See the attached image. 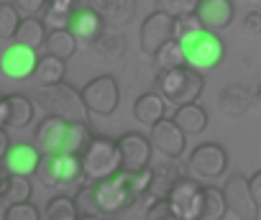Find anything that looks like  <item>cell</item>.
Wrapping results in <instances>:
<instances>
[{
	"label": "cell",
	"mask_w": 261,
	"mask_h": 220,
	"mask_svg": "<svg viewBox=\"0 0 261 220\" xmlns=\"http://www.w3.org/2000/svg\"><path fill=\"white\" fill-rule=\"evenodd\" d=\"M185 136H200L205 128H207V110L197 102H190V105H179L174 110V118H172Z\"/></svg>",
	"instance_id": "44dd1931"
},
{
	"label": "cell",
	"mask_w": 261,
	"mask_h": 220,
	"mask_svg": "<svg viewBox=\"0 0 261 220\" xmlns=\"http://www.w3.org/2000/svg\"><path fill=\"white\" fill-rule=\"evenodd\" d=\"M36 64H39L36 51L29 49V46H21V44H13L11 49L3 51V57H0V69H3V74L11 77V79H29V77H34Z\"/></svg>",
	"instance_id": "4fadbf2b"
},
{
	"label": "cell",
	"mask_w": 261,
	"mask_h": 220,
	"mask_svg": "<svg viewBox=\"0 0 261 220\" xmlns=\"http://www.w3.org/2000/svg\"><path fill=\"white\" fill-rule=\"evenodd\" d=\"M179 177H182V174L177 172L174 164H159V167H154V182H151V192H149V197H151V200L167 197L169 189L174 187V182H177Z\"/></svg>",
	"instance_id": "f546056e"
},
{
	"label": "cell",
	"mask_w": 261,
	"mask_h": 220,
	"mask_svg": "<svg viewBox=\"0 0 261 220\" xmlns=\"http://www.w3.org/2000/svg\"><path fill=\"white\" fill-rule=\"evenodd\" d=\"M34 195V187H31V177H21V174H8V182H6V189H3V200L8 207L11 205H21V202H29Z\"/></svg>",
	"instance_id": "f1b7e54d"
},
{
	"label": "cell",
	"mask_w": 261,
	"mask_h": 220,
	"mask_svg": "<svg viewBox=\"0 0 261 220\" xmlns=\"http://www.w3.org/2000/svg\"><path fill=\"white\" fill-rule=\"evenodd\" d=\"M185 64H187V49H185L177 39H172L169 44H164V46L154 54V67H156L159 72L182 69Z\"/></svg>",
	"instance_id": "484cf974"
},
{
	"label": "cell",
	"mask_w": 261,
	"mask_h": 220,
	"mask_svg": "<svg viewBox=\"0 0 261 220\" xmlns=\"http://www.w3.org/2000/svg\"><path fill=\"white\" fill-rule=\"evenodd\" d=\"M11 3L16 6V11H18L23 18H41L49 0H11Z\"/></svg>",
	"instance_id": "f35d334b"
},
{
	"label": "cell",
	"mask_w": 261,
	"mask_h": 220,
	"mask_svg": "<svg viewBox=\"0 0 261 220\" xmlns=\"http://www.w3.org/2000/svg\"><path fill=\"white\" fill-rule=\"evenodd\" d=\"M36 102L41 105V110H46V116L64 118L67 123L85 121V116H90L85 102H82V92H77L67 82H59V85H51V87H41Z\"/></svg>",
	"instance_id": "3957f363"
},
{
	"label": "cell",
	"mask_w": 261,
	"mask_h": 220,
	"mask_svg": "<svg viewBox=\"0 0 261 220\" xmlns=\"http://www.w3.org/2000/svg\"><path fill=\"white\" fill-rule=\"evenodd\" d=\"M125 49H128L125 36L118 34V31H105V34L90 46L92 57H95L97 62H105V64H115V62H120L123 54H125Z\"/></svg>",
	"instance_id": "ffe728a7"
},
{
	"label": "cell",
	"mask_w": 261,
	"mask_h": 220,
	"mask_svg": "<svg viewBox=\"0 0 261 220\" xmlns=\"http://www.w3.org/2000/svg\"><path fill=\"white\" fill-rule=\"evenodd\" d=\"M59 172H62V187H69V184H77L80 179H85L82 159L74 154H59Z\"/></svg>",
	"instance_id": "8d00e7d4"
},
{
	"label": "cell",
	"mask_w": 261,
	"mask_h": 220,
	"mask_svg": "<svg viewBox=\"0 0 261 220\" xmlns=\"http://www.w3.org/2000/svg\"><path fill=\"white\" fill-rule=\"evenodd\" d=\"M39 179L44 187H62V172H59V154H49V156H41V164L36 169Z\"/></svg>",
	"instance_id": "836d02e7"
},
{
	"label": "cell",
	"mask_w": 261,
	"mask_h": 220,
	"mask_svg": "<svg viewBox=\"0 0 261 220\" xmlns=\"http://www.w3.org/2000/svg\"><path fill=\"white\" fill-rule=\"evenodd\" d=\"M77 217H80V212H77L74 197L59 195L46 205V220H77Z\"/></svg>",
	"instance_id": "d6a6232c"
},
{
	"label": "cell",
	"mask_w": 261,
	"mask_h": 220,
	"mask_svg": "<svg viewBox=\"0 0 261 220\" xmlns=\"http://www.w3.org/2000/svg\"><path fill=\"white\" fill-rule=\"evenodd\" d=\"M248 184H251V192H253V197H256V205H258V210H261V169L248 179Z\"/></svg>",
	"instance_id": "7bdbcfd3"
},
{
	"label": "cell",
	"mask_w": 261,
	"mask_h": 220,
	"mask_svg": "<svg viewBox=\"0 0 261 220\" xmlns=\"http://www.w3.org/2000/svg\"><path fill=\"white\" fill-rule=\"evenodd\" d=\"M202 90H205V79H202V72L197 69L182 67V69H167L156 74V92L167 102H174L177 107L197 102Z\"/></svg>",
	"instance_id": "7a4b0ae2"
},
{
	"label": "cell",
	"mask_w": 261,
	"mask_h": 220,
	"mask_svg": "<svg viewBox=\"0 0 261 220\" xmlns=\"http://www.w3.org/2000/svg\"><path fill=\"white\" fill-rule=\"evenodd\" d=\"M46 36H49V29L44 26L41 18H23L21 26H18V31H16V39H13V41L36 51L39 46L46 44Z\"/></svg>",
	"instance_id": "cb8c5ba5"
},
{
	"label": "cell",
	"mask_w": 261,
	"mask_h": 220,
	"mask_svg": "<svg viewBox=\"0 0 261 220\" xmlns=\"http://www.w3.org/2000/svg\"><path fill=\"white\" fill-rule=\"evenodd\" d=\"M39 164H41V151L36 146H31V144L11 146V151H8V156L3 161V167H6L8 174H21V177L36 174Z\"/></svg>",
	"instance_id": "2e32d148"
},
{
	"label": "cell",
	"mask_w": 261,
	"mask_h": 220,
	"mask_svg": "<svg viewBox=\"0 0 261 220\" xmlns=\"http://www.w3.org/2000/svg\"><path fill=\"white\" fill-rule=\"evenodd\" d=\"M92 131L87 126V121H72L67 126V136H64V149L62 154H74V156H82L85 149L92 144Z\"/></svg>",
	"instance_id": "d4e9b609"
},
{
	"label": "cell",
	"mask_w": 261,
	"mask_h": 220,
	"mask_svg": "<svg viewBox=\"0 0 261 220\" xmlns=\"http://www.w3.org/2000/svg\"><path fill=\"white\" fill-rule=\"evenodd\" d=\"M69 31L74 34V39L80 44H87L92 46L102 34H105V18L95 11V8H77L72 21H69Z\"/></svg>",
	"instance_id": "9a60e30c"
},
{
	"label": "cell",
	"mask_w": 261,
	"mask_h": 220,
	"mask_svg": "<svg viewBox=\"0 0 261 220\" xmlns=\"http://www.w3.org/2000/svg\"><path fill=\"white\" fill-rule=\"evenodd\" d=\"M174 215L172 205L167 197H159V200H151L149 207H146V220H169Z\"/></svg>",
	"instance_id": "60d3db41"
},
{
	"label": "cell",
	"mask_w": 261,
	"mask_h": 220,
	"mask_svg": "<svg viewBox=\"0 0 261 220\" xmlns=\"http://www.w3.org/2000/svg\"><path fill=\"white\" fill-rule=\"evenodd\" d=\"M200 6H202V0H156V11H162L172 18L192 16L200 11Z\"/></svg>",
	"instance_id": "d590c367"
},
{
	"label": "cell",
	"mask_w": 261,
	"mask_h": 220,
	"mask_svg": "<svg viewBox=\"0 0 261 220\" xmlns=\"http://www.w3.org/2000/svg\"><path fill=\"white\" fill-rule=\"evenodd\" d=\"M34 121V102L26 95H8V128H26Z\"/></svg>",
	"instance_id": "4316f807"
},
{
	"label": "cell",
	"mask_w": 261,
	"mask_h": 220,
	"mask_svg": "<svg viewBox=\"0 0 261 220\" xmlns=\"http://www.w3.org/2000/svg\"><path fill=\"white\" fill-rule=\"evenodd\" d=\"M174 39V18L162 13V11H154L144 18L141 23V31H139V41H141V51L154 57L164 44H169Z\"/></svg>",
	"instance_id": "9c48e42d"
},
{
	"label": "cell",
	"mask_w": 261,
	"mask_h": 220,
	"mask_svg": "<svg viewBox=\"0 0 261 220\" xmlns=\"http://www.w3.org/2000/svg\"><path fill=\"white\" fill-rule=\"evenodd\" d=\"M185 49H187V64L192 69H197V72H207V69L218 67L220 59L225 57V44L213 31H205L202 36H197Z\"/></svg>",
	"instance_id": "30bf717a"
},
{
	"label": "cell",
	"mask_w": 261,
	"mask_h": 220,
	"mask_svg": "<svg viewBox=\"0 0 261 220\" xmlns=\"http://www.w3.org/2000/svg\"><path fill=\"white\" fill-rule=\"evenodd\" d=\"M64 74H67V62L59 59V57H41L39 64H36V72H34V79L41 85V87H51V85H59L64 82Z\"/></svg>",
	"instance_id": "7402d4cb"
},
{
	"label": "cell",
	"mask_w": 261,
	"mask_h": 220,
	"mask_svg": "<svg viewBox=\"0 0 261 220\" xmlns=\"http://www.w3.org/2000/svg\"><path fill=\"white\" fill-rule=\"evenodd\" d=\"M169 220H182V217H177V215H172V217H169Z\"/></svg>",
	"instance_id": "816d5d0a"
},
{
	"label": "cell",
	"mask_w": 261,
	"mask_h": 220,
	"mask_svg": "<svg viewBox=\"0 0 261 220\" xmlns=\"http://www.w3.org/2000/svg\"><path fill=\"white\" fill-rule=\"evenodd\" d=\"M149 141H151L154 151H159L164 159H179L182 151H185V146H187V136H185L182 128H179L174 121H169V118H164V121H159L156 126H151Z\"/></svg>",
	"instance_id": "7c38bea8"
},
{
	"label": "cell",
	"mask_w": 261,
	"mask_h": 220,
	"mask_svg": "<svg viewBox=\"0 0 261 220\" xmlns=\"http://www.w3.org/2000/svg\"><path fill=\"white\" fill-rule=\"evenodd\" d=\"M251 100H253V107H256V110H261V82L251 90Z\"/></svg>",
	"instance_id": "bcb514c9"
},
{
	"label": "cell",
	"mask_w": 261,
	"mask_h": 220,
	"mask_svg": "<svg viewBox=\"0 0 261 220\" xmlns=\"http://www.w3.org/2000/svg\"><path fill=\"white\" fill-rule=\"evenodd\" d=\"M108 220H113V217H108Z\"/></svg>",
	"instance_id": "f5cc1de1"
},
{
	"label": "cell",
	"mask_w": 261,
	"mask_h": 220,
	"mask_svg": "<svg viewBox=\"0 0 261 220\" xmlns=\"http://www.w3.org/2000/svg\"><path fill=\"white\" fill-rule=\"evenodd\" d=\"M202 34H205V26H202V21H200L197 13L174 18V39H177L182 46L192 44V41H195L197 36H202Z\"/></svg>",
	"instance_id": "1f68e13d"
},
{
	"label": "cell",
	"mask_w": 261,
	"mask_h": 220,
	"mask_svg": "<svg viewBox=\"0 0 261 220\" xmlns=\"http://www.w3.org/2000/svg\"><path fill=\"white\" fill-rule=\"evenodd\" d=\"M77 220H102V217H97V215H80Z\"/></svg>",
	"instance_id": "681fc988"
},
{
	"label": "cell",
	"mask_w": 261,
	"mask_h": 220,
	"mask_svg": "<svg viewBox=\"0 0 261 220\" xmlns=\"http://www.w3.org/2000/svg\"><path fill=\"white\" fill-rule=\"evenodd\" d=\"M90 8H95L102 18L113 23H125L134 16L136 0H90Z\"/></svg>",
	"instance_id": "603a6c76"
},
{
	"label": "cell",
	"mask_w": 261,
	"mask_h": 220,
	"mask_svg": "<svg viewBox=\"0 0 261 220\" xmlns=\"http://www.w3.org/2000/svg\"><path fill=\"white\" fill-rule=\"evenodd\" d=\"M6 220H41V212L31 202H21V205H11L8 207Z\"/></svg>",
	"instance_id": "ab89813d"
},
{
	"label": "cell",
	"mask_w": 261,
	"mask_h": 220,
	"mask_svg": "<svg viewBox=\"0 0 261 220\" xmlns=\"http://www.w3.org/2000/svg\"><path fill=\"white\" fill-rule=\"evenodd\" d=\"M6 212H8V205L0 200V220H6Z\"/></svg>",
	"instance_id": "c3c4849f"
},
{
	"label": "cell",
	"mask_w": 261,
	"mask_h": 220,
	"mask_svg": "<svg viewBox=\"0 0 261 220\" xmlns=\"http://www.w3.org/2000/svg\"><path fill=\"white\" fill-rule=\"evenodd\" d=\"M218 105H220V113L228 118H243L248 110L253 107L251 100V90L243 85H228L220 95H218Z\"/></svg>",
	"instance_id": "ac0fdd59"
},
{
	"label": "cell",
	"mask_w": 261,
	"mask_h": 220,
	"mask_svg": "<svg viewBox=\"0 0 261 220\" xmlns=\"http://www.w3.org/2000/svg\"><path fill=\"white\" fill-rule=\"evenodd\" d=\"M197 16H200L205 31L220 34L233 21V0H202Z\"/></svg>",
	"instance_id": "e0dca14e"
},
{
	"label": "cell",
	"mask_w": 261,
	"mask_h": 220,
	"mask_svg": "<svg viewBox=\"0 0 261 220\" xmlns=\"http://www.w3.org/2000/svg\"><path fill=\"white\" fill-rule=\"evenodd\" d=\"M172 210L182 220H202V200H205V187L197 184L195 177H179L174 187L167 195Z\"/></svg>",
	"instance_id": "8992f818"
},
{
	"label": "cell",
	"mask_w": 261,
	"mask_h": 220,
	"mask_svg": "<svg viewBox=\"0 0 261 220\" xmlns=\"http://www.w3.org/2000/svg\"><path fill=\"white\" fill-rule=\"evenodd\" d=\"M74 205H77V212L80 215H102L100 212V205H97V195H95V184L87 182L80 187V192L74 195Z\"/></svg>",
	"instance_id": "74e56055"
},
{
	"label": "cell",
	"mask_w": 261,
	"mask_h": 220,
	"mask_svg": "<svg viewBox=\"0 0 261 220\" xmlns=\"http://www.w3.org/2000/svg\"><path fill=\"white\" fill-rule=\"evenodd\" d=\"M243 31L248 36H261V13L258 11H251L246 18H243Z\"/></svg>",
	"instance_id": "b9f144b4"
},
{
	"label": "cell",
	"mask_w": 261,
	"mask_h": 220,
	"mask_svg": "<svg viewBox=\"0 0 261 220\" xmlns=\"http://www.w3.org/2000/svg\"><path fill=\"white\" fill-rule=\"evenodd\" d=\"M223 195H225L228 210L236 215V220H258L261 210H258L251 184L243 174H230L223 184Z\"/></svg>",
	"instance_id": "ba28073f"
},
{
	"label": "cell",
	"mask_w": 261,
	"mask_h": 220,
	"mask_svg": "<svg viewBox=\"0 0 261 220\" xmlns=\"http://www.w3.org/2000/svg\"><path fill=\"white\" fill-rule=\"evenodd\" d=\"M67 121L64 118H57V116H46L39 128H36V136H34V146L41 151V156H49V154H62L64 149V136H67Z\"/></svg>",
	"instance_id": "5bb4252c"
},
{
	"label": "cell",
	"mask_w": 261,
	"mask_h": 220,
	"mask_svg": "<svg viewBox=\"0 0 261 220\" xmlns=\"http://www.w3.org/2000/svg\"><path fill=\"white\" fill-rule=\"evenodd\" d=\"M8 126V97H0V128Z\"/></svg>",
	"instance_id": "f6af8a7d"
},
{
	"label": "cell",
	"mask_w": 261,
	"mask_h": 220,
	"mask_svg": "<svg viewBox=\"0 0 261 220\" xmlns=\"http://www.w3.org/2000/svg\"><path fill=\"white\" fill-rule=\"evenodd\" d=\"M82 159V174H85V182H102V179H110L120 172V149H118V141L108 139V136H95L92 144L85 149V154L80 156Z\"/></svg>",
	"instance_id": "6da1fadb"
},
{
	"label": "cell",
	"mask_w": 261,
	"mask_h": 220,
	"mask_svg": "<svg viewBox=\"0 0 261 220\" xmlns=\"http://www.w3.org/2000/svg\"><path fill=\"white\" fill-rule=\"evenodd\" d=\"M118 149H120V172H141L149 167L154 146L149 141V136L128 131L118 139Z\"/></svg>",
	"instance_id": "8fae6325"
},
{
	"label": "cell",
	"mask_w": 261,
	"mask_h": 220,
	"mask_svg": "<svg viewBox=\"0 0 261 220\" xmlns=\"http://www.w3.org/2000/svg\"><path fill=\"white\" fill-rule=\"evenodd\" d=\"M228 200L223 189L218 187H205V200H202V220H225L228 215Z\"/></svg>",
	"instance_id": "4dcf8cb0"
},
{
	"label": "cell",
	"mask_w": 261,
	"mask_h": 220,
	"mask_svg": "<svg viewBox=\"0 0 261 220\" xmlns=\"http://www.w3.org/2000/svg\"><path fill=\"white\" fill-rule=\"evenodd\" d=\"M251 3H253V6H258V8H261V0H251Z\"/></svg>",
	"instance_id": "f907efd6"
},
{
	"label": "cell",
	"mask_w": 261,
	"mask_h": 220,
	"mask_svg": "<svg viewBox=\"0 0 261 220\" xmlns=\"http://www.w3.org/2000/svg\"><path fill=\"white\" fill-rule=\"evenodd\" d=\"M167 113V100L159 92H144L136 102H134V118L141 126H156L159 121H164Z\"/></svg>",
	"instance_id": "d6986e66"
},
{
	"label": "cell",
	"mask_w": 261,
	"mask_h": 220,
	"mask_svg": "<svg viewBox=\"0 0 261 220\" xmlns=\"http://www.w3.org/2000/svg\"><path fill=\"white\" fill-rule=\"evenodd\" d=\"M77 39H74V34L69 31V29H59V31H49V36H46V54H51V57H59V59H69L74 51H77Z\"/></svg>",
	"instance_id": "83f0119b"
},
{
	"label": "cell",
	"mask_w": 261,
	"mask_h": 220,
	"mask_svg": "<svg viewBox=\"0 0 261 220\" xmlns=\"http://www.w3.org/2000/svg\"><path fill=\"white\" fill-rule=\"evenodd\" d=\"M6 182H8V172L0 167V197H3V189H6Z\"/></svg>",
	"instance_id": "7dc6e473"
},
{
	"label": "cell",
	"mask_w": 261,
	"mask_h": 220,
	"mask_svg": "<svg viewBox=\"0 0 261 220\" xmlns=\"http://www.w3.org/2000/svg\"><path fill=\"white\" fill-rule=\"evenodd\" d=\"M8 151H11V139H8V133H6L3 128H0V164L6 161Z\"/></svg>",
	"instance_id": "ee69618b"
},
{
	"label": "cell",
	"mask_w": 261,
	"mask_h": 220,
	"mask_svg": "<svg viewBox=\"0 0 261 220\" xmlns=\"http://www.w3.org/2000/svg\"><path fill=\"white\" fill-rule=\"evenodd\" d=\"M23 16L16 11L13 3H0V39L8 41V39H16V31L21 26Z\"/></svg>",
	"instance_id": "e575fe53"
},
{
	"label": "cell",
	"mask_w": 261,
	"mask_h": 220,
	"mask_svg": "<svg viewBox=\"0 0 261 220\" xmlns=\"http://www.w3.org/2000/svg\"><path fill=\"white\" fill-rule=\"evenodd\" d=\"M95 195H97V205H100L102 215H118L139 202V197L134 195V189H130V184L125 179V172H118L115 177L97 182Z\"/></svg>",
	"instance_id": "5b68a950"
},
{
	"label": "cell",
	"mask_w": 261,
	"mask_h": 220,
	"mask_svg": "<svg viewBox=\"0 0 261 220\" xmlns=\"http://www.w3.org/2000/svg\"><path fill=\"white\" fill-rule=\"evenodd\" d=\"M225 169L228 154L220 144H200L187 159V172H192L195 179H218Z\"/></svg>",
	"instance_id": "52a82bcc"
},
{
	"label": "cell",
	"mask_w": 261,
	"mask_h": 220,
	"mask_svg": "<svg viewBox=\"0 0 261 220\" xmlns=\"http://www.w3.org/2000/svg\"><path fill=\"white\" fill-rule=\"evenodd\" d=\"M82 102L90 116H113L120 102V90L115 77L100 74L82 87Z\"/></svg>",
	"instance_id": "277c9868"
}]
</instances>
